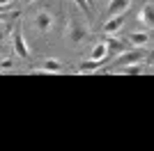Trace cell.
<instances>
[{"mask_svg":"<svg viewBox=\"0 0 154 151\" xmlns=\"http://www.w3.org/2000/svg\"><path fill=\"white\" fill-rule=\"evenodd\" d=\"M106 46H108V55H120L124 50V44L120 41V39H115V37H110V34H106Z\"/></svg>","mask_w":154,"mask_h":151,"instance_id":"10","label":"cell"},{"mask_svg":"<svg viewBox=\"0 0 154 151\" xmlns=\"http://www.w3.org/2000/svg\"><path fill=\"white\" fill-rule=\"evenodd\" d=\"M138 19H140L143 25H147L149 30H154V2H147V5H143L140 14H138Z\"/></svg>","mask_w":154,"mask_h":151,"instance_id":"6","label":"cell"},{"mask_svg":"<svg viewBox=\"0 0 154 151\" xmlns=\"http://www.w3.org/2000/svg\"><path fill=\"white\" fill-rule=\"evenodd\" d=\"M136 62H143V46H136L131 53H120V57H117V64H120V67L136 64Z\"/></svg>","mask_w":154,"mask_h":151,"instance_id":"3","label":"cell"},{"mask_svg":"<svg viewBox=\"0 0 154 151\" xmlns=\"http://www.w3.org/2000/svg\"><path fill=\"white\" fill-rule=\"evenodd\" d=\"M131 7V0H110L108 2V14L110 16H117V14H124Z\"/></svg>","mask_w":154,"mask_h":151,"instance_id":"8","label":"cell"},{"mask_svg":"<svg viewBox=\"0 0 154 151\" xmlns=\"http://www.w3.org/2000/svg\"><path fill=\"white\" fill-rule=\"evenodd\" d=\"M99 64L97 60H85V62H81V67H78V73H94L97 69H99Z\"/></svg>","mask_w":154,"mask_h":151,"instance_id":"12","label":"cell"},{"mask_svg":"<svg viewBox=\"0 0 154 151\" xmlns=\"http://www.w3.org/2000/svg\"><path fill=\"white\" fill-rule=\"evenodd\" d=\"M149 64H154V55H152V57H149Z\"/></svg>","mask_w":154,"mask_h":151,"instance_id":"19","label":"cell"},{"mask_svg":"<svg viewBox=\"0 0 154 151\" xmlns=\"http://www.w3.org/2000/svg\"><path fill=\"white\" fill-rule=\"evenodd\" d=\"M23 2H26V5H30V2H35V0H23Z\"/></svg>","mask_w":154,"mask_h":151,"instance_id":"18","label":"cell"},{"mask_svg":"<svg viewBox=\"0 0 154 151\" xmlns=\"http://www.w3.org/2000/svg\"><path fill=\"white\" fill-rule=\"evenodd\" d=\"M12 41H14V53H16L19 57H23V60H26V57L30 55V50H28L26 39H23V34H21L19 30H14V32H12Z\"/></svg>","mask_w":154,"mask_h":151,"instance_id":"4","label":"cell"},{"mask_svg":"<svg viewBox=\"0 0 154 151\" xmlns=\"http://www.w3.org/2000/svg\"><path fill=\"white\" fill-rule=\"evenodd\" d=\"M120 73H124V76L143 73V64H140V62H136V64H127V69H120Z\"/></svg>","mask_w":154,"mask_h":151,"instance_id":"13","label":"cell"},{"mask_svg":"<svg viewBox=\"0 0 154 151\" xmlns=\"http://www.w3.org/2000/svg\"><path fill=\"white\" fill-rule=\"evenodd\" d=\"M32 23H35V28H37L42 34H46V32H51V28H53V14L48 12V9H39V12L35 14Z\"/></svg>","mask_w":154,"mask_h":151,"instance_id":"2","label":"cell"},{"mask_svg":"<svg viewBox=\"0 0 154 151\" xmlns=\"http://www.w3.org/2000/svg\"><path fill=\"white\" fill-rule=\"evenodd\" d=\"M12 2H14V0H0V7H9Z\"/></svg>","mask_w":154,"mask_h":151,"instance_id":"17","label":"cell"},{"mask_svg":"<svg viewBox=\"0 0 154 151\" xmlns=\"http://www.w3.org/2000/svg\"><path fill=\"white\" fill-rule=\"evenodd\" d=\"M12 57H0V69H12Z\"/></svg>","mask_w":154,"mask_h":151,"instance_id":"15","label":"cell"},{"mask_svg":"<svg viewBox=\"0 0 154 151\" xmlns=\"http://www.w3.org/2000/svg\"><path fill=\"white\" fill-rule=\"evenodd\" d=\"M9 37V28H7V23L2 19H0V44H2V41H5V39Z\"/></svg>","mask_w":154,"mask_h":151,"instance_id":"14","label":"cell"},{"mask_svg":"<svg viewBox=\"0 0 154 151\" xmlns=\"http://www.w3.org/2000/svg\"><path fill=\"white\" fill-rule=\"evenodd\" d=\"M74 2H76V5L81 7L83 12H88V9H90V2H88V0H74Z\"/></svg>","mask_w":154,"mask_h":151,"instance_id":"16","label":"cell"},{"mask_svg":"<svg viewBox=\"0 0 154 151\" xmlns=\"http://www.w3.org/2000/svg\"><path fill=\"white\" fill-rule=\"evenodd\" d=\"M88 32H90V28L81 19L71 21V23L67 25V39H69V44H81V41L88 37Z\"/></svg>","mask_w":154,"mask_h":151,"instance_id":"1","label":"cell"},{"mask_svg":"<svg viewBox=\"0 0 154 151\" xmlns=\"http://www.w3.org/2000/svg\"><path fill=\"white\" fill-rule=\"evenodd\" d=\"M106 57H108V46H106V41H99V44L92 46V50H90V60L103 62Z\"/></svg>","mask_w":154,"mask_h":151,"instance_id":"9","label":"cell"},{"mask_svg":"<svg viewBox=\"0 0 154 151\" xmlns=\"http://www.w3.org/2000/svg\"><path fill=\"white\" fill-rule=\"evenodd\" d=\"M129 41L134 46H145L149 41V32H131V34H129Z\"/></svg>","mask_w":154,"mask_h":151,"instance_id":"11","label":"cell"},{"mask_svg":"<svg viewBox=\"0 0 154 151\" xmlns=\"http://www.w3.org/2000/svg\"><path fill=\"white\" fill-rule=\"evenodd\" d=\"M42 73H60L62 71V62L60 60H53V57H48V60H44V62L37 67Z\"/></svg>","mask_w":154,"mask_h":151,"instance_id":"7","label":"cell"},{"mask_svg":"<svg viewBox=\"0 0 154 151\" xmlns=\"http://www.w3.org/2000/svg\"><path fill=\"white\" fill-rule=\"evenodd\" d=\"M122 25H124V14L110 16V19L106 21V25H103V32H106V34H117V32L122 30Z\"/></svg>","mask_w":154,"mask_h":151,"instance_id":"5","label":"cell"}]
</instances>
